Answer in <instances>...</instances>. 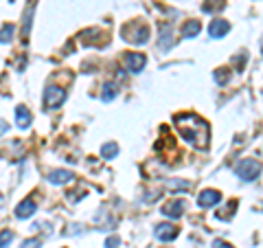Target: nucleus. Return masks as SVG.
<instances>
[{"instance_id": "nucleus-1", "label": "nucleus", "mask_w": 263, "mask_h": 248, "mask_svg": "<svg viewBox=\"0 0 263 248\" xmlns=\"http://www.w3.org/2000/svg\"><path fill=\"white\" fill-rule=\"evenodd\" d=\"M176 128L180 130V136L189 140L197 150H206L209 145V123L200 119L197 114H178Z\"/></svg>"}, {"instance_id": "nucleus-2", "label": "nucleus", "mask_w": 263, "mask_h": 248, "mask_svg": "<svg viewBox=\"0 0 263 248\" xmlns=\"http://www.w3.org/2000/svg\"><path fill=\"white\" fill-rule=\"evenodd\" d=\"M235 171L241 180H257L261 176V163L254 161V158H243V161L237 163Z\"/></svg>"}, {"instance_id": "nucleus-3", "label": "nucleus", "mask_w": 263, "mask_h": 248, "mask_svg": "<svg viewBox=\"0 0 263 248\" xmlns=\"http://www.w3.org/2000/svg\"><path fill=\"white\" fill-rule=\"evenodd\" d=\"M64 99H66V90L60 88V86H48L44 90V108L46 110H57L60 105L64 103Z\"/></svg>"}, {"instance_id": "nucleus-4", "label": "nucleus", "mask_w": 263, "mask_h": 248, "mask_svg": "<svg viewBox=\"0 0 263 248\" xmlns=\"http://www.w3.org/2000/svg\"><path fill=\"white\" fill-rule=\"evenodd\" d=\"M219 200H221L219 191H215V189H206V191H202L200 196H197V206H200V209H211V206H215Z\"/></svg>"}, {"instance_id": "nucleus-5", "label": "nucleus", "mask_w": 263, "mask_h": 248, "mask_svg": "<svg viewBox=\"0 0 263 248\" xmlns=\"http://www.w3.org/2000/svg\"><path fill=\"white\" fill-rule=\"evenodd\" d=\"M154 233H156V237H158L160 242H174V239L180 235V228L176 224H158Z\"/></svg>"}, {"instance_id": "nucleus-6", "label": "nucleus", "mask_w": 263, "mask_h": 248, "mask_svg": "<svg viewBox=\"0 0 263 248\" xmlns=\"http://www.w3.org/2000/svg\"><path fill=\"white\" fill-rule=\"evenodd\" d=\"M186 209V204L184 200H169V202H164L162 204V216H167V218H180L182 216V211Z\"/></svg>"}, {"instance_id": "nucleus-7", "label": "nucleus", "mask_w": 263, "mask_h": 248, "mask_svg": "<svg viewBox=\"0 0 263 248\" xmlns=\"http://www.w3.org/2000/svg\"><path fill=\"white\" fill-rule=\"evenodd\" d=\"M230 31V22L224 20V18H215L211 22V27H209V33H211V38H224L226 33Z\"/></svg>"}, {"instance_id": "nucleus-8", "label": "nucleus", "mask_w": 263, "mask_h": 248, "mask_svg": "<svg viewBox=\"0 0 263 248\" xmlns=\"http://www.w3.org/2000/svg\"><path fill=\"white\" fill-rule=\"evenodd\" d=\"M125 64H127V68L132 73H141L145 68V64H147V57L143 53H127Z\"/></svg>"}, {"instance_id": "nucleus-9", "label": "nucleus", "mask_w": 263, "mask_h": 248, "mask_svg": "<svg viewBox=\"0 0 263 248\" xmlns=\"http://www.w3.org/2000/svg\"><path fill=\"white\" fill-rule=\"evenodd\" d=\"M46 180L48 183H53V185H68V183L75 180V176H72L70 171H66V169H55V171L48 173Z\"/></svg>"}, {"instance_id": "nucleus-10", "label": "nucleus", "mask_w": 263, "mask_h": 248, "mask_svg": "<svg viewBox=\"0 0 263 248\" xmlns=\"http://www.w3.org/2000/svg\"><path fill=\"white\" fill-rule=\"evenodd\" d=\"M35 209H37V206H35V202H33L31 198H29V200H22L18 206H15V218H18V220H27V218H31L33 213H35Z\"/></svg>"}, {"instance_id": "nucleus-11", "label": "nucleus", "mask_w": 263, "mask_h": 248, "mask_svg": "<svg viewBox=\"0 0 263 248\" xmlns=\"http://www.w3.org/2000/svg\"><path fill=\"white\" fill-rule=\"evenodd\" d=\"M125 40L134 44H145L147 40H149V27H145V24H134V36H127Z\"/></svg>"}, {"instance_id": "nucleus-12", "label": "nucleus", "mask_w": 263, "mask_h": 248, "mask_svg": "<svg viewBox=\"0 0 263 248\" xmlns=\"http://www.w3.org/2000/svg\"><path fill=\"white\" fill-rule=\"evenodd\" d=\"M31 121H33L31 112L24 108V105H18V108H15V123H18V128L20 130H27L31 126Z\"/></svg>"}, {"instance_id": "nucleus-13", "label": "nucleus", "mask_w": 263, "mask_h": 248, "mask_svg": "<svg viewBox=\"0 0 263 248\" xmlns=\"http://www.w3.org/2000/svg\"><path fill=\"white\" fill-rule=\"evenodd\" d=\"M200 31H202V22L200 20H186L182 24V36L184 38H195V36H200Z\"/></svg>"}, {"instance_id": "nucleus-14", "label": "nucleus", "mask_w": 263, "mask_h": 248, "mask_svg": "<svg viewBox=\"0 0 263 248\" xmlns=\"http://www.w3.org/2000/svg\"><path fill=\"white\" fill-rule=\"evenodd\" d=\"M117 95H119L117 84H112V81H108V84L103 86V90H101V99H103V101H112Z\"/></svg>"}, {"instance_id": "nucleus-15", "label": "nucleus", "mask_w": 263, "mask_h": 248, "mask_svg": "<svg viewBox=\"0 0 263 248\" xmlns=\"http://www.w3.org/2000/svg\"><path fill=\"white\" fill-rule=\"evenodd\" d=\"M117 154H119V145L117 143H105L101 147V158H105V161H112Z\"/></svg>"}, {"instance_id": "nucleus-16", "label": "nucleus", "mask_w": 263, "mask_h": 248, "mask_svg": "<svg viewBox=\"0 0 263 248\" xmlns=\"http://www.w3.org/2000/svg\"><path fill=\"white\" fill-rule=\"evenodd\" d=\"M33 9H35V3H31L29 11H24V24H22V36L27 38L29 31H31V20H33Z\"/></svg>"}, {"instance_id": "nucleus-17", "label": "nucleus", "mask_w": 263, "mask_h": 248, "mask_svg": "<svg viewBox=\"0 0 263 248\" xmlns=\"http://www.w3.org/2000/svg\"><path fill=\"white\" fill-rule=\"evenodd\" d=\"M13 24H5L3 29H0V42H9V40L13 38Z\"/></svg>"}, {"instance_id": "nucleus-18", "label": "nucleus", "mask_w": 263, "mask_h": 248, "mask_svg": "<svg viewBox=\"0 0 263 248\" xmlns=\"http://www.w3.org/2000/svg\"><path fill=\"white\" fill-rule=\"evenodd\" d=\"M42 246V239L40 237H31V239H24L20 248H40Z\"/></svg>"}, {"instance_id": "nucleus-19", "label": "nucleus", "mask_w": 263, "mask_h": 248, "mask_svg": "<svg viewBox=\"0 0 263 248\" xmlns=\"http://www.w3.org/2000/svg\"><path fill=\"white\" fill-rule=\"evenodd\" d=\"M11 239H13L11 231H3L0 233V248H7V244H11Z\"/></svg>"}, {"instance_id": "nucleus-20", "label": "nucleus", "mask_w": 263, "mask_h": 248, "mask_svg": "<svg viewBox=\"0 0 263 248\" xmlns=\"http://www.w3.org/2000/svg\"><path fill=\"white\" fill-rule=\"evenodd\" d=\"M228 79H230V73H228L226 68H219V70L215 73V81H217V84H226Z\"/></svg>"}, {"instance_id": "nucleus-21", "label": "nucleus", "mask_w": 263, "mask_h": 248, "mask_svg": "<svg viewBox=\"0 0 263 248\" xmlns=\"http://www.w3.org/2000/svg\"><path fill=\"white\" fill-rule=\"evenodd\" d=\"M169 189H189L191 187V183H186V180H171V183H167Z\"/></svg>"}, {"instance_id": "nucleus-22", "label": "nucleus", "mask_w": 263, "mask_h": 248, "mask_svg": "<svg viewBox=\"0 0 263 248\" xmlns=\"http://www.w3.org/2000/svg\"><path fill=\"white\" fill-rule=\"evenodd\" d=\"M119 244H121V239H119V237H110L108 242H105V248H117Z\"/></svg>"}, {"instance_id": "nucleus-23", "label": "nucleus", "mask_w": 263, "mask_h": 248, "mask_svg": "<svg viewBox=\"0 0 263 248\" xmlns=\"http://www.w3.org/2000/svg\"><path fill=\"white\" fill-rule=\"evenodd\" d=\"M213 248H233V246L226 244V242H221V239H215V242H213Z\"/></svg>"}, {"instance_id": "nucleus-24", "label": "nucleus", "mask_w": 263, "mask_h": 248, "mask_svg": "<svg viewBox=\"0 0 263 248\" xmlns=\"http://www.w3.org/2000/svg\"><path fill=\"white\" fill-rule=\"evenodd\" d=\"M9 130V123H0V134H3V132H7Z\"/></svg>"}]
</instances>
